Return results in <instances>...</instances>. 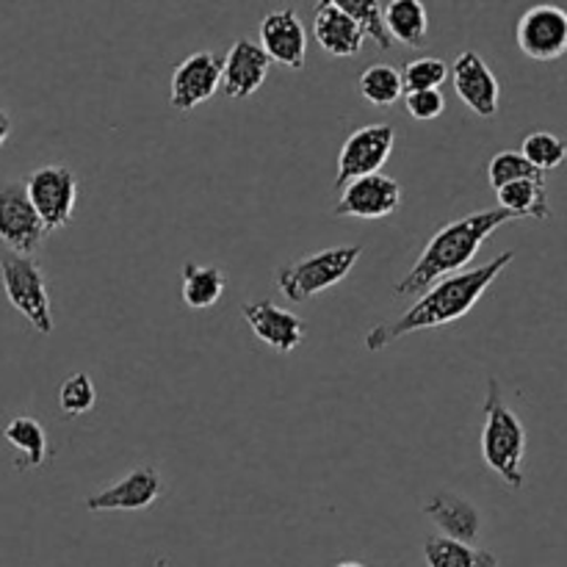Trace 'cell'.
Segmentation results:
<instances>
[{
	"label": "cell",
	"instance_id": "28",
	"mask_svg": "<svg viewBox=\"0 0 567 567\" xmlns=\"http://www.w3.org/2000/svg\"><path fill=\"white\" fill-rule=\"evenodd\" d=\"M532 177H546V175L537 172L535 166L524 158V153H518V150H502V153L493 155L491 166H487V181H491V186L496 188V192L502 186H507V183L532 181Z\"/></svg>",
	"mask_w": 567,
	"mask_h": 567
},
{
	"label": "cell",
	"instance_id": "21",
	"mask_svg": "<svg viewBox=\"0 0 567 567\" xmlns=\"http://www.w3.org/2000/svg\"><path fill=\"white\" fill-rule=\"evenodd\" d=\"M3 437L17 452V471H33L48 463V435H44L42 424L37 419L17 415L3 426Z\"/></svg>",
	"mask_w": 567,
	"mask_h": 567
},
{
	"label": "cell",
	"instance_id": "14",
	"mask_svg": "<svg viewBox=\"0 0 567 567\" xmlns=\"http://www.w3.org/2000/svg\"><path fill=\"white\" fill-rule=\"evenodd\" d=\"M161 491H164V480L155 468H133L127 476H122L116 485L105 487V491L94 493L83 502L86 513H142V509L153 507L158 502Z\"/></svg>",
	"mask_w": 567,
	"mask_h": 567
},
{
	"label": "cell",
	"instance_id": "26",
	"mask_svg": "<svg viewBox=\"0 0 567 567\" xmlns=\"http://www.w3.org/2000/svg\"><path fill=\"white\" fill-rule=\"evenodd\" d=\"M524 158L535 166L537 172H551L557 166L565 164L567 158V142L565 138L554 136L548 131H535L524 138V147H520Z\"/></svg>",
	"mask_w": 567,
	"mask_h": 567
},
{
	"label": "cell",
	"instance_id": "8",
	"mask_svg": "<svg viewBox=\"0 0 567 567\" xmlns=\"http://www.w3.org/2000/svg\"><path fill=\"white\" fill-rule=\"evenodd\" d=\"M520 53L535 61H557L567 53V11L563 6L537 3L520 14L515 28Z\"/></svg>",
	"mask_w": 567,
	"mask_h": 567
},
{
	"label": "cell",
	"instance_id": "1",
	"mask_svg": "<svg viewBox=\"0 0 567 567\" xmlns=\"http://www.w3.org/2000/svg\"><path fill=\"white\" fill-rule=\"evenodd\" d=\"M515 260L513 249L496 255L493 260H487L485 266L471 271H457V275H449L443 280L432 282L419 299H415L413 308L404 310L402 316L391 321H382L374 330L365 332V349L369 352H382L391 343L402 341V338L413 336L421 330H435V327L452 324V321L463 319L471 310L476 308L482 297L487 293V288L504 275L509 264Z\"/></svg>",
	"mask_w": 567,
	"mask_h": 567
},
{
	"label": "cell",
	"instance_id": "5",
	"mask_svg": "<svg viewBox=\"0 0 567 567\" xmlns=\"http://www.w3.org/2000/svg\"><path fill=\"white\" fill-rule=\"evenodd\" d=\"M0 277H3V288L11 308L39 336H50L53 332V308H50V293L42 275V266L31 255L3 252L0 255Z\"/></svg>",
	"mask_w": 567,
	"mask_h": 567
},
{
	"label": "cell",
	"instance_id": "32",
	"mask_svg": "<svg viewBox=\"0 0 567 567\" xmlns=\"http://www.w3.org/2000/svg\"><path fill=\"white\" fill-rule=\"evenodd\" d=\"M332 567H365V565H360V563H352V559H347V563H338V565H332Z\"/></svg>",
	"mask_w": 567,
	"mask_h": 567
},
{
	"label": "cell",
	"instance_id": "2",
	"mask_svg": "<svg viewBox=\"0 0 567 567\" xmlns=\"http://www.w3.org/2000/svg\"><path fill=\"white\" fill-rule=\"evenodd\" d=\"M509 221H513V216L502 208L480 210V214L449 221V225L441 227V230L430 238V244L421 249L413 269L393 286V293H396V297H415V293H424L432 282L463 271L465 266L474 260V255L480 252L482 244H485L498 227L509 225Z\"/></svg>",
	"mask_w": 567,
	"mask_h": 567
},
{
	"label": "cell",
	"instance_id": "12",
	"mask_svg": "<svg viewBox=\"0 0 567 567\" xmlns=\"http://www.w3.org/2000/svg\"><path fill=\"white\" fill-rule=\"evenodd\" d=\"M221 83V59L210 50H197L186 55L172 72L169 105L181 114H188L197 105L208 103Z\"/></svg>",
	"mask_w": 567,
	"mask_h": 567
},
{
	"label": "cell",
	"instance_id": "9",
	"mask_svg": "<svg viewBox=\"0 0 567 567\" xmlns=\"http://www.w3.org/2000/svg\"><path fill=\"white\" fill-rule=\"evenodd\" d=\"M44 236H48V230L33 210L22 181L0 183V241L9 247V252L33 255V249H39V244L44 241Z\"/></svg>",
	"mask_w": 567,
	"mask_h": 567
},
{
	"label": "cell",
	"instance_id": "13",
	"mask_svg": "<svg viewBox=\"0 0 567 567\" xmlns=\"http://www.w3.org/2000/svg\"><path fill=\"white\" fill-rule=\"evenodd\" d=\"M241 316L247 321V327L252 330V336L260 343H266L269 349L280 354H291L302 347L305 336H308V327L291 310H282L280 305H275L271 299H252V302L241 305Z\"/></svg>",
	"mask_w": 567,
	"mask_h": 567
},
{
	"label": "cell",
	"instance_id": "22",
	"mask_svg": "<svg viewBox=\"0 0 567 567\" xmlns=\"http://www.w3.org/2000/svg\"><path fill=\"white\" fill-rule=\"evenodd\" d=\"M426 567H498V557L474 543H460L452 537H426L424 540Z\"/></svg>",
	"mask_w": 567,
	"mask_h": 567
},
{
	"label": "cell",
	"instance_id": "29",
	"mask_svg": "<svg viewBox=\"0 0 567 567\" xmlns=\"http://www.w3.org/2000/svg\"><path fill=\"white\" fill-rule=\"evenodd\" d=\"M94 402H97V391H94V382L86 371H78L59 388V408L70 419L86 415L94 408Z\"/></svg>",
	"mask_w": 567,
	"mask_h": 567
},
{
	"label": "cell",
	"instance_id": "11",
	"mask_svg": "<svg viewBox=\"0 0 567 567\" xmlns=\"http://www.w3.org/2000/svg\"><path fill=\"white\" fill-rule=\"evenodd\" d=\"M454 92L471 114L493 120L502 109V83L476 50H463L452 64Z\"/></svg>",
	"mask_w": 567,
	"mask_h": 567
},
{
	"label": "cell",
	"instance_id": "3",
	"mask_svg": "<svg viewBox=\"0 0 567 567\" xmlns=\"http://www.w3.org/2000/svg\"><path fill=\"white\" fill-rule=\"evenodd\" d=\"M482 413H485V426H482V460L487 468L498 476L507 487L520 491L526 485V426L518 419L513 408L504 399L498 380L487 382L485 402H482Z\"/></svg>",
	"mask_w": 567,
	"mask_h": 567
},
{
	"label": "cell",
	"instance_id": "15",
	"mask_svg": "<svg viewBox=\"0 0 567 567\" xmlns=\"http://www.w3.org/2000/svg\"><path fill=\"white\" fill-rule=\"evenodd\" d=\"M260 48L269 55V61L288 66V70H302L305 55H308V31L299 20L297 9H275L260 20Z\"/></svg>",
	"mask_w": 567,
	"mask_h": 567
},
{
	"label": "cell",
	"instance_id": "27",
	"mask_svg": "<svg viewBox=\"0 0 567 567\" xmlns=\"http://www.w3.org/2000/svg\"><path fill=\"white\" fill-rule=\"evenodd\" d=\"M402 83L404 92H426V89H441L449 81V64L435 55H421L404 64Z\"/></svg>",
	"mask_w": 567,
	"mask_h": 567
},
{
	"label": "cell",
	"instance_id": "4",
	"mask_svg": "<svg viewBox=\"0 0 567 567\" xmlns=\"http://www.w3.org/2000/svg\"><path fill=\"white\" fill-rule=\"evenodd\" d=\"M363 258V247L360 244H349V247H330L321 252L305 255V258L291 260V264L280 266L275 275L277 288L291 302H308V299L321 297L324 291L336 288L349 277V271L358 266Z\"/></svg>",
	"mask_w": 567,
	"mask_h": 567
},
{
	"label": "cell",
	"instance_id": "24",
	"mask_svg": "<svg viewBox=\"0 0 567 567\" xmlns=\"http://www.w3.org/2000/svg\"><path fill=\"white\" fill-rule=\"evenodd\" d=\"M358 89L365 103L385 109V105H393L404 94L402 72L391 64H371L369 70L360 72Z\"/></svg>",
	"mask_w": 567,
	"mask_h": 567
},
{
	"label": "cell",
	"instance_id": "19",
	"mask_svg": "<svg viewBox=\"0 0 567 567\" xmlns=\"http://www.w3.org/2000/svg\"><path fill=\"white\" fill-rule=\"evenodd\" d=\"M382 22L393 42H402L415 50L426 44L430 14H426L424 0H391L388 6H382Z\"/></svg>",
	"mask_w": 567,
	"mask_h": 567
},
{
	"label": "cell",
	"instance_id": "7",
	"mask_svg": "<svg viewBox=\"0 0 567 567\" xmlns=\"http://www.w3.org/2000/svg\"><path fill=\"white\" fill-rule=\"evenodd\" d=\"M393 144H396V131L388 122H374V125H363L349 133L338 153L336 188H343L358 177L377 175L391 158Z\"/></svg>",
	"mask_w": 567,
	"mask_h": 567
},
{
	"label": "cell",
	"instance_id": "23",
	"mask_svg": "<svg viewBox=\"0 0 567 567\" xmlns=\"http://www.w3.org/2000/svg\"><path fill=\"white\" fill-rule=\"evenodd\" d=\"M227 280L225 271L216 266H199V264H183V302L192 310H208L225 293Z\"/></svg>",
	"mask_w": 567,
	"mask_h": 567
},
{
	"label": "cell",
	"instance_id": "18",
	"mask_svg": "<svg viewBox=\"0 0 567 567\" xmlns=\"http://www.w3.org/2000/svg\"><path fill=\"white\" fill-rule=\"evenodd\" d=\"M313 37L324 53L336 59H354L365 44V33L358 22L327 0H319L313 11Z\"/></svg>",
	"mask_w": 567,
	"mask_h": 567
},
{
	"label": "cell",
	"instance_id": "6",
	"mask_svg": "<svg viewBox=\"0 0 567 567\" xmlns=\"http://www.w3.org/2000/svg\"><path fill=\"white\" fill-rule=\"evenodd\" d=\"M22 186H25L28 199L42 219L44 230L53 233L70 225L78 203V181L72 169L61 164L39 166L22 181Z\"/></svg>",
	"mask_w": 567,
	"mask_h": 567
},
{
	"label": "cell",
	"instance_id": "25",
	"mask_svg": "<svg viewBox=\"0 0 567 567\" xmlns=\"http://www.w3.org/2000/svg\"><path fill=\"white\" fill-rule=\"evenodd\" d=\"M327 3L352 17L363 28L365 39H371L380 50H388L393 44V39L385 31V22H382V0H327Z\"/></svg>",
	"mask_w": 567,
	"mask_h": 567
},
{
	"label": "cell",
	"instance_id": "10",
	"mask_svg": "<svg viewBox=\"0 0 567 567\" xmlns=\"http://www.w3.org/2000/svg\"><path fill=\"white\" fill-rule=\"evenodd\" d=\"M402 208V186L393 177L365 175L341 188L332 216L338 219H385Z\"/></svg>",
	"mask_w": 567,
	"mask_h": 567
},
{
	"label": "cell",
	"instance_id": "16",
	"mask_svg": "<svg viewBox=\"0 0 567 567\" xmlns=\"http://www.w3.org/2000/svg\"><path fill=\"white\" fill-rule=\"evenodd\" d=\"M269 55L264 53L258 42L252 39H238L230 44L227 55L221 59V83L219 89L230 100H247L264 86L269 78Z\"/></svg>",
	"mask_w": 567,
	"mask_h": 567
},
{
	"label": "cell",
	"instance_id": "30",
	"mask_svg": "<svg viewBox=\"0 0 567 567\" xmlns=\"http://www.w3.org/2000/svg\"><path fill=\"white\" fill-rule=\"evenodd\" d=\"M404 109L413 120L430 122L446 111V97L441 89H426V92H404Z\"/></svg>",
	"mask_w": 567,
	"mask_h": 567
},
{
	"label": "cell",
	"instance_id": "17",
	"mask_svg": "<svg viewBox=\"0 0 567 567\" xmlns=\"http://www.w3.org/2000/svg\"><path fill=\"white\" fill-rule=\"evenodd\" d=\"M424 515L437 526L443 537L474 543L482 535V513L474 502L457 493L441 491L424 502Z\"/></svg>",
	"mask_w": 567,
	"mask_h": 567
},
{
	"label": "cell",
	"instance_id": "31",
	"mask_svg": "<svg viewBox=\"0 0 567 567\" xmlns=\"http://www.w3.org/2000/svg\"><path fill=\"white\" fill-rule=\"evenodd\" d=\"M9 133H11V116L6 114L3 109H0V147H3V144H6Z\"/></svg>",
	"mask_w": 567,
	"mask_h": 567
},
{
	"label": "cell",
	"instance_id": "20",
	"mask_svg": "<svg viewBox=\"0 0 567 567\" xmlns=\"http://www.w3.org/2000/svg\"><path fill=\"white\" fill-rule=\"evenodd\" d=\"M498 208L507 210L513 219H551V205H548L546 177H532V181H515L498 188Z\"/></svg>",
	"mask_w": 567,
	"mask_h": 567
}]
</instances>
